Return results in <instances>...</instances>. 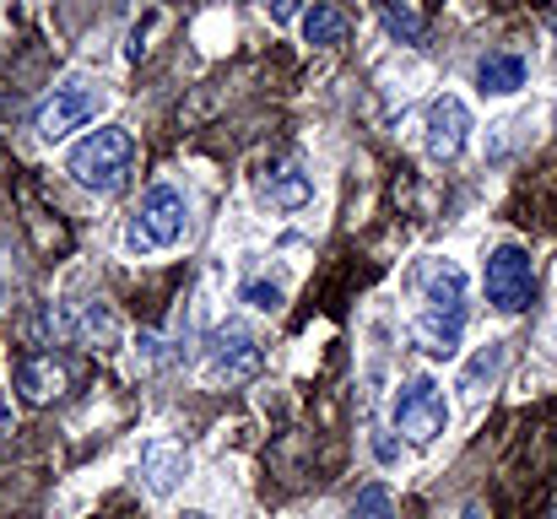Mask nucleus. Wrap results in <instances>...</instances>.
I'll return each mask as SVG.
<instances>
[{"label": "nucleus", "instance_id": "obj_9", "mask_svg": "<svg viewBox=\"0 0 557 519\" xmlns=\"http://www.w3.org/2000/svg\"><path fill=\"white\" fill-rule=\"evenodd\" d=\"M466 136H471V109L460 98H438L428 109V152L438 163H449V158L466 152Z\"/></svg>", "mask_w": 557, "mask_h": 519}, {"label": "nucleus", "instance_id": "obj_20", "mask_svg": "<svg viewBox=\"0 0 557 519\" xmlns=\"http://www.w3.org/2000/svg\"><path fill=\"white\" fill-rule=\"evenodd\" d=\"M460 519H482V509H476V504H471V509H466V515H460Z\"/></svg>", "mask_w": 557, "mask_h": 519}, {"label": "nucleus", "instance_id": "obj_8", "mask_svg": "<svg viewBox=\"0 0 557 519\" xmlns=\"http://www.w3.org/2000/svg\"><path fill=\"white\" fill-rule=\"evenodd\" d=\"M211 373L216 379H255L260 373V346H255V336L244 331V325H222L216 336H211Z\"/></svg>", "mask_w": 557, "mask_h": 519}, {"label": "nucleus", "instance_id": "obj_3", "mask_svg": "<svg viewBox=\"0 0 557 519\" xmlns=\"http://www.w3.org/2000/svg\"><path fill=\"white\" fill-rule=\"evenodd\" d=\"M389 422H395V433L400 438H411V444H433L438 433H444V422H449V400H444V390H438V379H406L400 390H395V400H389Z\"/></svg>", "mask_w": 557, "mask_h": 519}, {"label": "nucleus", "instance_id": "obj_13", "mask_svg": "<svg viewBox=\"0 0 557 519\" xmlns=\"http://www.w3.org/2000/svg\"><path fill=\"white\" fill-rule=\"evenodd\" d=\"M347 33H352V22L336 5H309V16H304V38L309 44L331 49V44H347Z\"/></svg>", "mask_w": 557, "mask_h": 519}, {"label": "nucleus", "instance_id": "obj_16", "mask_svg": "<svg viewBox=\"0 0 557 519\" xmlns=\"http://www.w3.org/2000/svg\"><path fill=\"white\" fill-rule=\"evenodd\" d=\"M498 362H504V346H487V351L471 362V373H466V390L476 395V384H482V379H493V373H498Z\"/></svg>", "mask_w": 557, "mask_h": 519}, {"label": "nucleus", "instance_id": "obj_11", "mask_svg": "<svg viewBox=\"0 0 557 519\" xmlns=\"http://www.w3.org/2000/svg\"><path fill=\"white\" fill-rule=\"evenodd\" d=\"M476 82H482V92H515V87H525V60L520 54H487L482 65H476Z\"/></svg>", "mask_w": 557, "mask_h": 519}, {"label": "nucleus", "instance_id": "obj_10", "mask_svg": "<svg viewBox=\"0 0 557 519\" xmlns=\"http://www.w3.org/2000/svg\"><path fill=\"white\" fill-rule=\"evenodd\" d=\"M185 471H189L185 444L158 438V444H147V449H141V477H147V487H152L158 498H169V493L180 487V477H185Z\"/></svg>", "mask_w": 557, "mask_h": 519}, {"label": "nucleus", "instance_id": "obj_22", "mask_svg": "<svg viewBox=\"0 0 557 519\" xmlns=\"http://www.w3.org/2000/svg\"><path fill=\"white\" fill-rule=\"evenodd\" d=\"M553 38H557V11H553Z\"/></svg>", "mask_w": 557, "mask_h": 519}, {"label": "nucleus", "instance_id": "obj_14", "mask_svg": "<svg viewBox=\"0 0 557 519\" xmlns=\"http://www.w3.org/2000/svg\"><path fill=\"white\" fill-rule=\"evenodd\" d=\"M352 515L358 519H395V498H389V487H384V482H369V487L358 493Z\"/></svg>", "mask_w": 557, "mask_h": 519}, {"label": "nucleus", "instance_id": "obj_7", "mask_svg": "<svg viewBox=\"0 0 557 519\" xmlns=\"http://www.w3.org/2000/svg\"><path fill=\"white\" fill-rule=\"evenodd\" d=\"M16 390H22L27 406H49V400H60L71 390V362L54 357V351H27L16 362Z\"/></svg>", "mask_w": 557, "mask_h": 519}, {"label": "nucleus", "instance_id": "obj_19", "mask_svg": "<svg viewBox=\"0 0 557 519\" xmlns=\"http://www.w3.org/2000/svg\"><path fill=\"white\" fill-rule=\"evenodd\" d=\"M373 455H379V460H395L400 449H395V438H384V433H379V438H373Z\"/></svg>", "mask_w": 557, "mask_h": 519}, {"label": "nucleus", "instance_id": "obj_5", "mask_svg": "<svg viewBox=\"0 0 557 519\" xmlns=\"http://www.w3.org/2000/svg\"><path fill=\"white\" fill-rule=\"evenodd\" d=\"M531 293H536V265H531V255H525L520 244L493 249V255H487V304H493L498 314H520V309L531 304Z\"/></svg>", "mask_w": 557, "mask_h": 519}, {"label": "nucleus", "instance_id": "obj_18", "mask_svg": "<svg viewBox=\"0 0 557 519\" xmlns=\"http://www.w3.org/2000/svg\"><path fill=\"white\" fill-rule=\"evenodd\" d=\"M82 331H87V336H103V346L120 336V325H114V314H109V309H92V314L82 320Z\"/></svg>", "mask_w": 557, "mask_h": 519}, {"label": "nucleus", "instance_id": "obj_23", "mask_svg": "<svg viewBox=\"0 0 557 519\" xmlns=\"http://www.w3.org/2000/svg\"><path fill=\"white\" fill-rule=\"evenodd\" d=\"M185 519H211V515H185Z\"/></svg>", "mask_w": 557, "mask_h": 519}, {"label": "nucleus", "instance_id": "obj_4", "mask_svg": "<svg viewBox=\"0 0 557 519\" xmlns=\"http://www.w3.org/2000/svg\"><path fill=\"white\" fill-rule=\"evenodd\" d=\"M185 238V195L174 184H152L131 222V249H174Z\"/></svg>", "mask_w": 557, "mask_h": 519}, {"label": "nucleus", "instance_id": "obj_1", "mask_svg": "<svg viewBox=\"0 0 557 519\" xmlns=\"http://www.w3.org/2000/svg\"><path fill=\"white\" fill-rule=\"evenodd\" d=\"M417 293H422V314H417V342L433 357H455L460 351V331H466V276L444 260L417 271Z\"/></svg>", "mask_w": 557, "mask_h": 519}, {"label": "nucleus", "instance_id": "obj_2", "mask_svg": "<svg viewBox=\"0 0 557 519\" xmlns=\"http://www.w3.org/2000/svg\"><path fill=\"white\" fill-rule=\"evenodd\" d=\"M131 158H136V141H131V131L109 125V131H92L87 141H76V147H71L65 173H71L82 189L120 195V189H125V178H131Z\"/></svg>", "mask_w": 557, "mask_h": 519}, {"label": "nucleus", "instance_id": "obj_6", "mask_svg": "<svg viewBox=\"0 0 557 519\" xmlns=\"http://www.w3.org/2000/svg\"><path fill=\"white\" fill-rule=\"evenodd\" d=\"M98 103H103V87H92V82H65V87H54V98L38 109V136H44V141L71 136L76 125H87V120L98 114Z\"/></svg>", "mask_w": 557, "mask_h": 519}, {"label": "nucleus", "instance_id": "obj_12", "mask_svg": "<svg viewBox=\"0 0 557 519\" xmlns=\"http://www.w3.org/2000/svg\"><path fill=\"white\" fill-rule=\"evenodd\" d=\"M265 195H271L282 211H298V206H309L314 184H309V173H298L293 163H276V169H271V178H265Z\"/></svg>", "mask_w": 557, "mask_h": 519}, {"label": "nucleus", "instance_id": "obj_21", "mask_svg": "<svg viewBox=\"0 0 557 519\" xmlns=\"http://www.w3.org/2000/svg\"><path fill=\"white\" fill-rule=\"evenodd\" d=\"M0 433H5V400H0Z\"/></svg>", "mask_w": 557, "mask_h": 519}, {"label": "nucleus", "instance_id": "obj_15", "mask_svg": "<svg viewBox=\"0 0 557 519\" xmlns=\"http://www.w3.org/2000/svg\"><path fill=\"white\" fill-rule=\"evenodd\" d=\"M379 11H384V27H389L400 44H417V38H422V22H417L406 5H395V0H379Z\"/></svg>", "mask_w": 557, "mask_h": 519}, {"label": "nucleus", "instance_id": "obj_17", "mask_svg": "<svg viewBox=\"0 0 557 519\" xmlns=\"http://www.w3.org/2000/svg\"><path fill=\"white\" fill-rule=\"evenodd\" d=\"M244 304H255V309L271 314V309H282V287H271V282H249V287H244Z\"/></svg>", "mask_w": 557, "mask_h": 519}]
</instances>
